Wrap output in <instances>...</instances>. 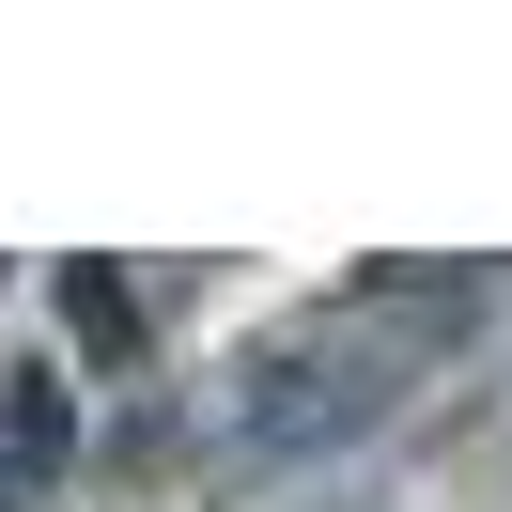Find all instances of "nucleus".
Masks as SVG:
<instances>
[{
	"label": "nucleus",
	"instance_id": "obj_1",
	"mask_svg": "<svg viewBox=\"0 0 512 512\" xmlns=\"http://www.w3.org/2000/svg\"><path fill=\"white\" fill-rule=\"evenodd\" d=\"M481 311H497V280H481V264H435V280H342L326 311H295L280 342L233 357L218 435L249 450V466H311V450L373 435V419L404 404V388L435 373V357L466 342Z\"/></svg>",
	"mask_w": 512,
	"mask_h": 512
},
{
	"label": "nucleus",
	"instance_id": "obj_2",
	"mask_svg": "<svg viewBox=\"0 0 512 512\" xmlns=\"http://www.w3.org/2000/svg\"><path fill=\"white\" fill-rule=\"evenodd\" d=\"M63 450H78V388L47 373V357H16V373H0V512H32L47 481H63Z\"/></svg>",
	"mask_w": 512,
	"mask_h": 512
},
{
	"label": "nucleus",
	"instance_id": "obj_3",
	"mask_svg": "<svg viewBox=\"0 0 512 512\" xmlns=\"http://www.w3.org/2000/svg\"><path fill=\"white\" fill-rule=\"evenodd\" d=\"M63 311L94 326V342H125V326H140V311H125V280H94V264H78V280H63Z\"/></svg>",
	"mask_w": 512,
	"mask_h": 512
}]
</instances>
